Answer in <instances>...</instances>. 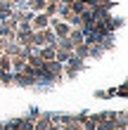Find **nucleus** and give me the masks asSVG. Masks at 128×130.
Here are the masks:
<instances>
[{
	"instance_id": "f257e3e1",
	"label": "nucleus",
	"mask_w": 128,
	"mask_h": 130,
	"mask_svg": "<svg viewBox=\"0 0 128 130\" xmlns=\"http://www.w3.org/2000/svg\"><path fill=\"white\" fill-rule=\"evenodd\" d=\"M50 28H52V33H55L57 38H66L69 36V31H71V26L66 24V21H62L59 17H50V24H48Z\"/></svg>"
},
{
	"instance_id": "f03ea898",
	"label": "nucleus",
	"mask_w": 128,
	"mask_h": 130,
	"mask_svg": "<svg viewBox=\"0 0 128 130\" xmlns=\"http://www.w3.org/2000/svg\"><path fill=\"white\" fill-rule=\"evenodd\" d=\"M12 83H17V85H36V76L26 73V71H14L12 73Z\"/></svg>"
},
{
	"instance_id": "7ed1b4c3",
	"label": "nucleus",
	"mask_w": 128,
	"mask_h": 130,
	"mask_svg": "<svg viewBox=\"0 0 128 130\" xmlns=\"http://www.w3.org/2000/svg\"><path fill=\"white\" fill-rule=\"evenodd\" d=\"M48 24H50V17L45 12H36L33 14V19L29 21V26L33 28V31H40V28H48Z\"/></svg>"
},
{
	"instance_id": "20e7f679",
	"label": "nucleus",
	"mask_w": 128,
	"mask_h": 130,
	"mask_svg": "<svg viewBox=\"0 0 128 130\" xmlns=\"http://www.w3.org/2000/svg\"><path fill=\"white\" fill-rule=\"evenodd\" d=\"M0 52H5V40H0Z\"/></svg>"
},
{
	"instance_id": "39448f33",
	"label": "nucleus",
	"mask_w": 128,
	"mask_h": 130,
	"mask_svg": "<svg viewBox=\"0 0 128 130\" xmlns=\"http://www.w3.org/2000/svg\"><path fill=\"white\" fill-rule=\"evenodd\" d=\"M114 130H126V125H116V128H114Z\"/></svg>"
},
{
	"instance_id": "423d86ee",
	"label": "nucleus",
	"mask_w": 128,
	"mask_h": 130,
	"mask_svg": "<svg viewBox=\"0 0 128 130\" xmlns=\"http://www.w3.org/2000/svg\"><path fill=\"white\" fill-rule=\"evenodd\" d=\"M78 130H81V128H78Z\"/></svg>"
}]
</instances>
